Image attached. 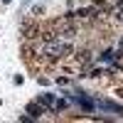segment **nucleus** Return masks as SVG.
Listing matches in <instances>:
<instances>
[{
  "instance_id": "6",
  "label": "nucleus",
  "mask_w": 123,
  "mask_h": 123,
  "mask_svg": "<svg viewBox=\"0 0 123 123\" xmlns=\"http://www.w3.org/2000/svg\"><path fill=\"white\" fill-rule=\"evenodd\" d=\"M22 52H25V57H35V54H37V44H30V42H27V44L22 47Z\"/></svg>"
},
{
  "instance_id": "8",
  "label": "nucleus",
  "mask_w": 123,
  "mask_h": 123,
  "mask_svg": "<svg viewBox=\"0 0 123 123\" xmlns=\"http://www.w3.org/2000/svg\"><path fill=\"white\" fill-rule=\"evenodd\" d=\"M116 3H118V5H123V0H116Z\"/></svg>"
},
{
  "instance_id": "10",
  "label": "nucleus",
  "mask_w": 123,
  "mask_h": 123,
  "mask_svg": "<svg viewBox=\"0 0 123 123\" xmlns=\"http://www.w3.org/2000/svg\"><path fill=\"white\" fill-rule=\"evenodd\" d=\"M121 44H123V39H121Z\"/></svg>"
},
{
  "instance_id": "3",
  "label": "nucleus",
  "mask_w": 123,
  "mask_h": 123,
  "mask_svg": "<svg viewBox=\"0 0 123 123\" xmlns=\"http://www.w3.org/2000/svg\"><path fill=\"white\" fill-rule=\"evenodd\" d=\"M25 111L30 113V118H42V113H44L47 108L39 104V101H32V104H27V108H25Z\"/></svg>"
},
{
  "instance_id": "1",
  "label": "nucleus",
  "mask_w": 123,
  "mask_h": 123,
  "mask_svg": "<svg viewBox=\"0 0 123 123\" xmlns=\"http://www.w3.org/2000/svg\"><path fill=\"white\" fill-rule=\"evenodd\" d=\"M39 32H42V30H39L37 22H22L20 25V35L25 39H35V37H39Z\"/></svg>"
},
{
  "instance_id": "9",
  "label": "nucleus",
  "mask_w": 123,
  "mask_h": 123,
  "mask_svg": "<svg viewBox=\"0 0 123 123\" xmlns=\"http://www.w3.org/2000/svg\"><path fill=\"white\" fill-rule=\"evenodd\" d=\"M3 3H5V5H7V3H10V0H3Z\"/></svg>"
},
{
  "instance_id": "5",
  "label": "nucleus",
  "mask_w": 123,
  "mask_h": 123,
  "mask_svg": "<svg viewBox=\"0 0 123 123\" xmlns=\"http://www.w3.org/2000/svg\"><path fill=\"white\" fill-rule=\"evenodd\" d=\"M39 37H42V42H52V39H57L59 35H57V30H42V32H39Z\"/></svg>"
},
{
  "instance_id": "2",
  "label": "nucleus",
  "mask_w": 123,
  "mask_h": 123,
  "mask_svg": "<svg viewBox=\"0 0 123 123\" xmlns=\"http://www.w3.org/2000/svg\"><path fill=\"white\" fill-rule=\"evenodd\" d=\"M74 57H76V62H79L81 67H89L91 59H94V54H91L89 47H84V49H79V52H74Z\"/></svg>"
},
{
  "instance_id": "4",
  "label": "nucleus",
  "mask_w": 123,
  "mask_h": 123,
  "mask_svg": "<svg viewBox=\"0 0 123 123\" xmlns=\"http://www.w3.org/2000/svg\"><path fill=\"white\" fill-rule=\"evenodd\" d=\"M37 101H39V104H42L44 108H54V104H57L52 94H39V96H37Z\"/></svg>"
},
{
  "instance_id": "7",
  "label": "nucleus",
  "mask_w": 123,
  "mask_h": 123,
  "mask_svg": "<svg viewBox=\"0 0 123 123\" xmlns=\"http://www.w3.org/2000/svg\"><path fill=\"white\" fill-rule=\"evenodd\" d=\"M116 96H118V98H123V89H116Z\"/></svg>"
}]
</instances>
